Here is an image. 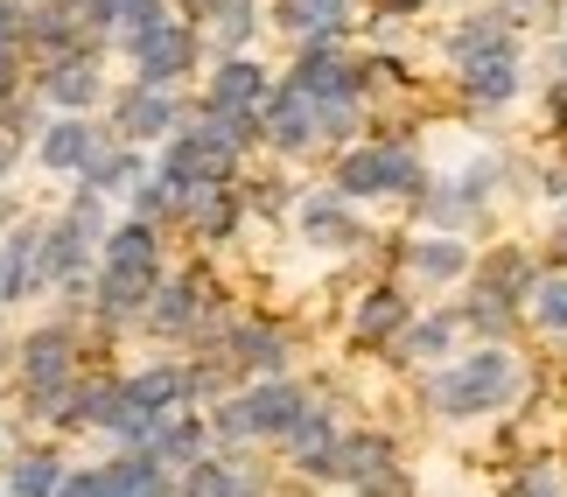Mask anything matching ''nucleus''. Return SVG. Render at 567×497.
<instances>
[{
    "instance_id": "obj_1",
    "label": "nucleus",
    "mask_w": 567,
    "mask_h": 497,
    "mask_svg": "<svg viewBox=\"0 0 567 497\" xmlns=\"http://www.w3.org/2000/svg\"><path fill=\"white\" fill-rule=\"evenodd\" d=\"M518 385H526V364L512 358V343H476L470 358H449L427 372V406L442 421H484L497 406L518 400Z\"/></svg>"
},
{
    "instance_id": "obj_2",
    "label": "nucleus",
    "mask_w": 567,
    "mask_h": 497,
    "mask_svg": "<svg viewBox=\"0 0 567 497\" xmlns=\"http://www.w3.org/2000/svg\"><path fill=\"white\" fill-rule=\"evenodd\" d=\"M427 189V162L413 141H351L337 155V197L351 204H379V197H421Z\"/></svg>"
},
{
    "instance_id": "obj_3",
    "label": "nucleus",
    "mask_w": 567,
    "mask_h": 497,
    "mask_svg": "<svg viewBox=\"0 0 567 497\" xmlns=\"http://www.w3.org/2000/svg\"><path fill=\"white\" fill-rule=\"evenodd\" d=\"M162 176L176 183L183 197H189V189H210V183H231L238 176V141L217 120H196L189 113V126L162 147Z\"/></svg>"
},
{
    "instance_id": "obj_4",
    "label": "nucleus",
    "mask_w": 567,
    "mask_h": 497,
    "mask_svg": "<svg viewBox=\"0 0 567 497\" xmlns=\"http://www.w3.org/2000/svg\"><path fill=\"white\" fill-rule=\"evenodd\" d=\"M288 84H301L316 105H364L372 99V63H358L351 50H337V42H301Z\"/></svg>"
},
{
    "instance_id": "obj_5",
    "label": "nucleus",
    "mask_w": 567,
    "mask_h": 497,
    "mask_svg": "<svg viewBox=\"0 0 567 497\" xmlns=\"http://www.w3.org/2000/svg\"><path fill=\"white\" fill-rule=\"evenodd\" d=\"M210 322V280L204 273H176V280H162L155 288V301H147V322L141 330L147 336H168V343H183V336H196Z\"/></svg>"
},
{
    "instance_id": "obj_6",
    "label": "nucleus",
    "mask_w": 567,
    "mask_h": 497,
    "mask_svg": "<svg viewBox=\"0 0 567 497\" xmlns=\"http://www.w3.org/2000/svg\"><path fill=\"white\" fill-rule=\"evenodd\" d=\"M196 71V21H176L168 14L155 35L134 50V84H147V92H168V84H183Z\"/></svg>"
},
{
    "instance_id": "obj_7",
    "label": "nucleus",
    "mask_w": 567,
    "mask_h": 497,
    "mask_svg": "<svg viewBox=\"0 0 567 497\" xmlns=\"http://www.w3.org/2000/svg\"><path fill=\"white\" fill-rule=\"evenodd\" d=\"M225 358L252 379H288V336L267 315H231L225 322Z\"/></svg>"
},
{
    "instance_id": "obj_8",
    "label": "nucleus",
    "mask_w": 567,
    "mask_h": 497,
    "mask_svg": "<svg viewBox=\"0 0 567 497\" xmlns=\"http://www.w3.org/2000/svg\"><path fill=\"white\" fill-rule=\"evenodd\" d=\"M406 322H413V301H406V288H392V280H379V288H364L351 301V343H358V351H385V343H400Z\"/></svg>"
},
{
    "instance_id": "obj_9",
    "label": "nucleus",
    "mask_w": 567,
    "mask_h": 497,
    "mask_svg": "<svg viewBox=\"0 0 567 497\" xmlns=\"http://www.w3.org/2000/svg\"><path fill=\"white\" fill-rule=\"evenodd\" d=\"M267 141L280 147V155H309V147H322V105L301 92V84H274V99H267Z\"/></svg>"
},
{
    "instance_id": "obj_10",
    "label": "nucleus",
    "mask_w": 567,
    "mask_h": 497,
    "mask_svg": "<svg viewBox=\"0 0 567 497\" xmlns=\"http://www.w3.org/2000/svg\"><path fill=\"white\" fill-rule=\"evenodd\" d=\"M295 218H301V239H309V252H343V246H364V225L351 218V197H337V189H309Z\"/></svg>"
},
{
    "instance_id": "obj_11",
    "label": "nucleus",
    "mask_w": 567,
    "mask_h": 497,
    "mask_svg": "<svg viewBox=\"0 0 567 497\" xmlns=\"http://www.w3.org/2000/svg\"><path fill=\"white\" fill-rule=\"evenodd\" d=\"M99 42L92 50H78V56H63V63H42V77H35V92L56 105V113H92L99 105Z\"/></svg>"
},
{
    "instance_id": "obj_12",
    "label": "nucleus",
    "mask_w": 567,
    "mask_h": 497,
    "mask_svg": "<svg viewBox=\"0 0 567 497\" xmlns=\"http://www.w3.org/2000/svg\"><path fill=\"white\" fill-rule=\"evenodd\" d=\"M134 414V393H126V379H78V393L71 406H63V421L56 427H92V435H113V427Z\"/></svg>"
},
{
    "instance_id": "obj_13",
    "label": "nucleus",
    "mask_w": 567,
    "mask_h": 497,
    "mask_svg": "<svg viewBox=\"0 0 567 497\" xmlns=\"http://www.w3.org/2000/svg\"><path fill=\"white\" fill-rule=\"evenodd\" d=\"M442 50H449L455 71H463V63H476V56H505V50H518V21H512L505 8L463 14V21H455V29L442 35Z\"/></svg>"
},
{
    "instance_id": "obj_14",
    "label": "nucleus",
    "mask_w": 567,
    "mask_h": 497,
    "mask_svg": "<svg viewBox=\"0 0 567 497\" xmlns=\"http://www.w3.org/2000/svg\"><path fill=\"white\" fill-rule=\"evenodd\" d=\"M267 99H274V77L252 56H225L204 92V113H267Z\"/></svg>"
},
{
    "instance_id": "obj_15",
    "label": "nucleus",
    "mask_w": 567,
    "mask_h": 497,
    "mask_svg": "<svg viewBox=\"0 0 567 497\" xmlns=\"http://www.w3.org/2000/svg\"><path fill=\"white\" fill-rule=\"evenodd\" d=\"M105 155V141H99V126L84 120V113H63V120H50V134H42V147H35V162L42 168H56V176H84Z\"/></svg>"
},
{
    "instance_id": "obj_16",
    "label": "nucleus",
    "mask_w": 567,
    "mask_h": 497,
    "mask_svg": "<svg viewBox=\"0 0 567 497\" xmlns=\"http://www.w3.org/2000/svg\"><path fill=\"white\" fill-rule=\"evenodd\" d=\"M183 134V105L168 92H147V84H126L120 99V141H176Z\"/></svg>"
},
{
    "instance_id": "obj_17",
    "label": "nucleus",
    "mask_w": 567,
    "mask_h": 497,
    "mask_svg": "<svg viewBox=\"0 0 567 497\" xmlns=\"http://www.w3.org/2000/svg\"><path fill=\"white\" fill-rule=\"evenodd\" d=\"M539 273H547V267H533L526 246H491V252H476V294H497V301H512V309H526V294H533Z\"/></svg>"
},
{
    "instance_id": "obj_18",
    "label": "nucleus",
    "mask_w": 567,
    "mask_h": 497,
    "mask_svg": "<svg viewBox=\"0 0 567 497\" xmlns=\"http://www.w3.org/2000/svg\"><path fill=\"white\" fill-rule=\"evenodd\" d=\"M455 84H463V99L476 105V113H505V105L518 99V84H526V71H518V50L505 56H476L455 71Z\"/></svg>"
},
{
    "instance_id": "obj_19",
    "label": "nucleus",
    "mask_w": 567,
    "mask_h": 497,
    "mask_svg": "<svg viewBox=\"0 0 567 497\" xmlns=\"http://www.w3.org/2000/svg\"><path fill=\"white\" fill-rule=\"evenodd\" d=\"M406 273L427 280V288H449V280H470L476 273V252L455 239V231H427V239L406 246Z\"/></svg>"
},
{
    "instance_id": "obj_20",
    "label": "nucleus",
    "mask_w": 567,
    "mask_h": 497,
    "mask_svg": "<svg viewBox=\"0 0 567 497\" xmlns=\"http://www.w3.org/2000/svg\"><path fill=\"white\" fill-rule=\"evenodd\" d=\"M99 267H113V273H155L162 280V225H147V218L113 225V231H105Z\"/></svg>"
},
{
    "instance_id": "obj_21",
    "label": "nucleus",
    "mask_w": 567,
    "mask_h": 497,
    "mask_svg": "<svg viewBox=\"0 0 567 497\" xmlns=\"http://www.w3.org/2000/svg\"><path fill=\"white\" fill-rule=\"evenodd\" d=\"M274 21H280V35H295V42H343L351 0H274Z\"/></svg>"
},
{
    "instance_id": "obj_22",
    "label": "nucleus",
    "mask_w": 567,
    "mask_h": 497,
    "mask_svg": "<svg viewBox=\"0 0 567 497\" xmlns=\"http://www.w3.org/2000/svg\"><path fill=\"white\" fill-rule=\"evenodd\" d=\"M455 336H463V309H442V315H413L406 330H400V343H392V358L400 364H449L455 358Z\"/></svg>"
},
{
    "instance_id": "obj_23",
    "label": "nucleus",
    "mask_w": 567,
    "mask_h": 497,
    "mask_svg": "<svg viewBox=\"0 0 567 497\" xmlns=\"http://www.w3.org/2000/svg\"><path fill=\"white\" fill-rule=\"evenodd\" d=\"M126 393H134L141 414H183L189 400V364H141V372H126Z\"/></svg>"
},
{
    "instance_id": "obj_24",
    "label": "nucleus",
    "mask_w": 567,
    "mask_h": 497,
    "mask_svg": "<svg viewBox=\"0 0 567 497\" xmlns=\"http://www.w3.org/2000/svg\"><path fill=\"white\" fill-rule=\"evenodd\" d=\"M400 469V448H392V435H379V427H351L343 435V484L364 490V484H379Z\"/></svg>"
},
{
    "instance_id": "obj_25",
    "label": "nucleus",
    "mask_w": 567,
    "mask_h": 497,
    "mask_svg": "<svg viewBox=\"0 0 567 497\" xmlns=\"http://www.w3.org/2000/svg\"><path fill=\"white\" fill-rule=\"evenodd\" d=\"M78 189H92V197H134L141 189V147L134 141H113L105 155L78 176Z\"/></svg>"
},
{
    "instance_id": "obj_26",
    "label": "nucleus",
    "mask_w": 567,
    "mask_h": 497,
    "mask_svg": "<svg viewBox=\"0 0 567 497\" xmlns=\"http://www.w3.org/2000/svg\"><path fill=\"white\" fill-rule=\"evenodd\" d=\"M210 421L204 414H168L162 421V435H155V456L168 463V469H189V463H204L210 456Z\"/></svg>"
},
{
    "instance_id": "obj_27",
    "label": "nucleus",
    "mask_w": 567,
    "mask_h": 497,
    "mask_svg": "<svg viewBox=\"0 0 567 497\" xmlns=\"http://www.w3.org/2000/svg\"><path fill=\"white\" fill-rule=\"evenodd\" d=\"M63 490V463L56 448H21L8 463V497H56Z\"/></svg>"
},
{
    "instance_id": "obj_28",
    "label": "nucleus",
    "mask_w": 567,
    "mask_h": 497,
    "mask_svg": "<svg viewBox=\"0 0 567 497\" xmlns=\"http://www.w3.org/2000/svg\"><path fill=\"white\" fill-rule=\"evenodd\" d=\"M526 322L539 336H567V267H547L526 294Z\"/></svg>"
},
{
    "instance_id": "obj_29",
    "label": "nucleus",
    "mask_w": 567,
    "mask_h": 497,
    "mask_svg": "<svg viewBox=\"0 0 567 497\" xmlns=\"http://www.w3.org/2000/svg\"><path fill=\"white\" fill-rule=\"evenodd\" d=\"M259 21H267V8H259V0H225V8L210 14V42L225 56H246V42L259 35Z\"/></svg>"
},
{
    "instance_id": "obj_30",
    "label": "nucleus",
    "mask_w": 567,
    "mask_h": 497,
    "mask_svg": "<svg viewBox=\"0 0 567 497\" xmlns=\"http://www.w3.org/2000/svg\"><path fill=\"white\" fill-rule=\"evenodd\" d=\"M280 442L295 448V463H309V456H330V448H337L343 435H337L330 406H301V421H295V427H288V435H280Z\"/></svg>"
},
{
    "instance_id": "obj_31",
    "label": "nucleus",
    "mask_w": 567,
    "mask_h": 497,
    "mask_svg": "<svg viewBox=\"0 0 567 497\" xmlns=\"http://www.w3.org/2000/svg\"><path fill=\"white\" fill-rule=\"evenodd\" d=\"M162 21H168V0H126V8H120V29H113V42H120L126 56H134L141 42L162 29Z\"/></svg>"
},
{
    "instance_id": "obj_32",
    "label": "nucleus",
    "mask_w": 567,
    "mask_h": 497,
    "mask_svg": "<svg viewBox=\"0 0 567 497\" xmlns=\"http://www.w3.org/2000/svg\"><path fill=\"white\" fill-rule=\"evenodd\" d=\"M56 497H120L113 463H84V469H63V490Z\"/></svg>"
},
{
    "instance_id": "obj_33",
    "label": "nucleus",
    "mask_w": 567,
    "mask_h": 497,
    "mask_svg": "<svg viewBox=\"0 0 567 497\" xmlns=\"http://www.w3.org/2000/svg\"><path fill=\"white\" fill-rule=\"evenodd\" d=\"M29 42V8L21 0H0V56H14Z\"/></svg>"
},
{
    "instance_id": "obj_34",
    "label": "nucleus",
    "mask_w": 567,
    "mask_h": 497,
    "mask_svg": "<svg viewBox=\"0 0 567 497\" xmlns=\"http://www.w3.org/2000/svg\"><path fill=\"white\" fill-rule=\"evenodd\" d=\"M518 497H560L554 469H526V484H518Z\"/></svg>"
},
{
    "instance_id": "obj_35",
    "label": "nucleus",
    "mask_w": 567,
    "mask_h": 497,
    "mask_svg": "<svg viewBox=\"0 0 567 497\" xmlns=\"http://www.w3.org/2000/svg\"><path fill=\"white\" fill-rule=\"evenodd\" d=\"M379 8H385V14H421L427 0H379Z\"/></svg>"
},
{
    "instance_id": "obj_36",
    "label": "nucleus",
    "mask_w": 567,
    "mask_h": 497,
    "mask_svg": "<svg viewBox=\"0 0 567 497\" xmlns=\"http://www.w3.org/2000/svg\"><path fill=\"white\" fill-rule=\"evenodd\" d=\"M217 8H225V0H189V21H210Z\"/></svg>"
},
{
    "instance_id": "obj_37",
    "label": "nucleus",
    "mask_w": 567,
    "mask_h": 497,
    "mask_svg": "<svg viewBox=\"0 0 567 497\" xmlns=\"http://www.w3.org/2000/svg\"><path fill=\"white\" fill-rule=\"evenodd\" d=\"M560 77H567V29H560Z\"/></svg>"
},
{
    "instance_id": "obj_38",
    "label": "nucleus",
    "mask_w": 567,
    "mask_h": 497,
    "mask_svg": "<svg viewBox=\"0 0 567 497\" xmlns=\"http://www.w3.org/2000/svg\"><path fill=\"white\" fill-rule=\"evenodd\" d=\"M560 239H567V218H560Z\"/></svg>"
}]
</instances>
